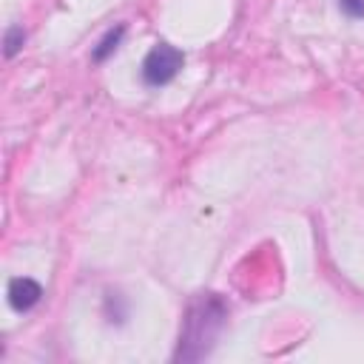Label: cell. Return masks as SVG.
Segmentation results:
<instances>
[{
	"mask_svg": "<svg viewBox=\"0 0 364 364\" xmlns=\"http://www.w3.org/2000/svg\"><path fill=\"white\" fill-rule=\"evenodd\" d=\"M225 321H228V301L219 293H199L185 310L173 361L191 364L205 358L213 350Z\"/></svg>",
	"mask_w": 364,
	"mask_h": 364,
	"instance_id": "cell-1",
	"label": "cell"
},
{
	"mask_svg": "<svg viewBox=\"0 0 364 364\" xmlns=\"http://www.w3.org/2000/svg\"><path fill=\"white\" fill-rule=\"evenodd\" d=\"M185 65V54L171 43H156L142 60V82L151 88L168 85Z\"/></svg>",
	"mask_w": 364,
	"mask_h": 364,
	"instance_id": "cell-2",
	"label": "cell"
},
{
	"mask_svg": "<svg viewBox=\"0 0 364 364\" xmlns=\"http://www.w3.org/2000/svg\"><path fill=\"white\" fill-rule=\"evenodd\" d=\"M6 299H9V304H11L14 313H28L31 307L40 304L43 287H40V282H34L28 276H14L9 282V287H6Z\"/></svg>",
	"mask_w": 364,
	"mask_h": 364,
	"instance_id": "cell-3",
	"label": "cell"
},
{
	"mask_svg": "<svg viewBox=\"0 0 364 364\" xmlns=\"http://www.w3.org/2000/svg\"><path fill=\"white\" fill-rule=\"evenodd\" d=\"M122 37H125V23H119V26H114V28H108L105 34H102V40L94 46V51H91V60L94 63H105L117 48H119V43H122Z\"/></svg>",
	"mask_w": 364,
	"mask_h": 364,
	"instance_id": "cell-4",
	"label": "cell"
},
{
	"mask_svg": "<svg viewBox=\"0 0 364 364\" xmlns=\"http://www.w3.org/2000/svg\"><path fill=\"white\" fill-rule=\"evenodd\" d=\"M23 43H26V31H23V26H17V23H14V26H9V28H6V37H3V46H6V48H3V54L11 60V57L23 48Z\"/></svg>",
	"mask_w": 364,
	"mask_h": 364,
	"instance_id": "cell-5",
	"label": "cell"
},
{
	"mask_svg": "<svg viewBox=\"0 0 364 364\" xmlns=\"http://www.w3.org/2000/svg\"><path fill=\"white\" fill-rule=\"evenodd\" d=\"M338 9L353 20H364V0H338Z\"/></svg>",
	"mask_w": 364,
	"mask_h": 364,
	"instance_id": "cell-6",
	"label": "cell"
}]
</instances>
